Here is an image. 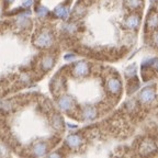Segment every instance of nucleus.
<instances>
[{
	"label": "nucleus",
	"mask_w": 158,
	"mask_h": 158,
	"mask_svg": "<svg viewBox=\"0 0 158 158\" xmlns=\"http://www.w3.org/2000/svg\"><path fill=\"white\" fill-rule=\"evenodd\" d=\"M33 43L39 48H49V47L53 46V43H54L53 33L48 29L41 30L34 36Z\"/></svg>",
	"instance_id": "nucleus-1"
},
{
	"label": "nucleus",
	"mask_w": 158,
	"mask_h": 158,
	"mask_svg": "<svg viewBox=\"0 0 158 158\" xmlns=\"http://www.w3.org/2000/svg\"><path fill=\"white\" fill-rule=\"evenodd\" d=\"M156 99V91L154 87H145L141 90L138 94V100L144 106L152 104Z\"/></svg>",
	"instance_id": "nucleus-2"
},
{
	"label": "nucleus",
	"mask_w": 158,
	"mask_h": 158,
	"mask_svg": "<svg viewBox=\"0 0 158 158\" xmlns=\"http://www.w3.org/2000/svg\"><path fill=\"white\" fill-rule=\"evenodd\" d=\"M90 73V65L85 60H80L74 64L72 67V75L75 78H81L86 77Z\"/></svg>",
	"instance_id": "nucleus-3"
},
{
	"label": "nucleus",
	"mask_w": 158,
	"mask_h": 158,
	"mask_svg": "<svg viewBox=\"0 0 158 158\" xmlns=\"http://www.w3.org/2000/svg\"><path fill=\"white\" fill-rule=\"evenodd\" d=\"M106 88L112 96H120L122 92V82L118 77H110L106 79Z\"/></svg>",
	"instance_id": "nucleus-4"
},
{
	"label": "nucleus",
	"mask_w": 158,
	"mask_h": 158,
	"mask_svg": "<svg viewBox=\"0 0 158 158\" xmlns=\"http://www.w3.org/2000/svg\"><path fill=\"white\" fill-rule=\"evenodd\" d=\"M141 23V17L137 13H131L123 21V27L127 30H137Z\"/></svg>",
	"instance_id": "nucleus-5"
},
{
	"label": "nucleus",
	"mask_w": 158,
	"mask_h": 158,
	"mask_svg": "<svg viewBox=\"0 0 158 158\" xmlns=\"http://www.w3.org/2000/svg\"><path fill=\"white\" fill-rule=\"evenodd\" d=\"M84 144V138L81 137V135L79 134H70L68 137L66 138V145L69 149L72 151H77Z\"/></svg>",
	"instance_id": "nucleus-6"
},
{
	"label": "nucleus",
	"mask_w": 158,
	"mask_h": 158,
	"mask_svg": "<svg viewBox=\"0 0 158 158\" xmlns=\"http://www.w3.org/2000/svg\"><path fill=\"white\" fill-rule=\"evenodd\" d=\"M57 106L62 111L68 112L70 111L75 106L74 99L69 96H60L57 100Z\"/></svg>",
	"instance_id": "nucleus-7"
},
{
	"label": "nucleus",
	"mask_w": 158,
	"mask_h": 158,
	"mask_svg": "<svg viewBox=\"0 0 158 158\" xmlns=\"http://www.w3.org/2000/svg\"><path fill=\"white\" fill-rule=\"evenodd\" d=\"M156 151H157V146H156L155 142L152 139H145L139 145V152L143 155H152Z\"/></svg>",
	"instance_id": "nucleus-8"
},
{
	"label": "nucleus",
	"mask_w": 158,
	"mask_h": 158,
	"mask_svg": "<svg viewBox=\"0 0 158 158\" xmlns=\"http://www.w3.org/2000/svg\"><path fill=\"white\" fill-rule=\"evenodd\" d=\"M55 65V57L51 54L44 55L40 62V67L42 69L43 72H48L54 67Z\"/></svg>",
	"instance_id": "nucleus-9"
},
{
	"label": "nucleus",
	"mask_w": 158,
	"mask_h": 158,
	"mask_svg": "<svg viewBox=\"0 0 158 158\" xmlns=\"http://www.w3.org/2000/svg\"><path fill=\"white\" fill-rule=\"evenodd\" d=\"M158 29V12L153 11L151 15H148L146 20V30L149 31H155Z\"/></svg>",
	"instance_id": "nucleus-10"
},
{
	"label": "nucleus",
	"mask_w": 158,
	"mask_h": 158,
	"mask_svg": "<svg viewBox=\"0 0 158 158\" xmlns=\"http://www.w3.org/2000/svg\"><path fill=\"white\" fill-rule=\"evenodd\" d=\"M54 15L59 19H67L69 17V8L66 5H59L54 9Z\"/></svg>",
	"instance_id": "nucleus-11"
},
{
	"label": "nucleus",
	"mask_w": 158,
	"mask_h": 158,
	"mask_svg": "<svg viewBox=\"0 0 158 158\" xmlns=\"http://www.w3.org/2000/svg\"><path fill=\"white\" fill-rule=\"evenodd\" d=\"M32 151L34 156H39V157L44 156L47 153V144L45 142H39L34 145Z\"/></svg>",
	"instance_id": "nucleus-12"
},
{
	"label": "nucleus",
	"mask_w": 158,
	"mask_h": 158,
	"mask_svg": "<svg viewBox=\"0 0 158 158\" xmlns=\"http://www.w3.org/2000/svg\"><path fill=\"white\" fill-rule=\"evenodd\" d=\"M51 124L56 131H62L64 128V121H63L62 116L57 113H54L51 118Z\"/></svg>",
	"instance_id": "nucleus-13"
},
{
	"label": "nucleus",
	"mask_w": 158,
	"mask_h": 158,
	"mask_svg": "<svg viewBox=\"0 0 158 158\" xmlns=\"http://www.w3.org/2000/svg\"><path fill=\"white\" fill-rule=\"evenodd\" d=\"M143 5V0H124V7L130 11H136Z\"/></svg>",
	"instance_id": "nucleus-14"
},
{
	"label": "nucleus",
	"mask_w": 158,
	"mask_h": 158,
	"mask_svg": "<svg viewBox=\"0 0 158 158\" xmlns=\"http://www.w3.org/2000/svg\"><path fill=\"white\" fill-rule=\"evenodd\" d=\"M81 114H82V116H84V118H86V120H94L97 116V110L94 106H87L82 109Z\"/></svg>",
	"instance_id": "nucleus-15"
},
{
	"label": "nucleus",
	"mask_w": 158,
	"mask_h": 158,
	"mask_svg": "<svg viewBox=\"0 0 158 158\" xmlns=\"http://www.w3.org/2000/svg\"><path fill=\"white\" fill-rule=\"evenodd\" d=\"M31 25V21L25 15H20L17 20H15V27H18L20 30H24V29H27L30 27Z\"/></svg>",
	"instance_id": "nucleus-16"
},
{
	"label": "nucleus",
	"mask_w": 158,
	"mask_h": 158,
	"mask_svg": "<svg viewBox=\"0 0 158 158\" xmlns=\"http://www.w3.org/2000/svg\"><path fill=\"white\" fill-rule=\"evenodd\" d=\"M36 15H37V17L41 18V19H44V18L48 15V9L43 7V6H39V7H36Z\"/></svg>",
	"instance_id": "nucleus-17"
},
{
	"label": "nucleus",
	"mask_w": 158,
	"mask_h": 158,
	"mask_svg": "<svg viewBox=\"0 0 158 158\" xmlns=\"http://www.w3.org/2000/svg\"><path fill=\"white\" fill-rule=\"evenodd\" d=\"M135 73H136V70H135V66H130L127 69H126V72H125V75H126V77H128V78H132V76L133 77H135Z\"/></svg>",
	"instance_id": "nucleus-18"
},
{
	"label": "nucleus",
	"mask_w": 158,
	"mask_h": 158,
	"mask_svg": "<svg viewBox=\"0 0 158 158\" xmlns=\"http://www.w3.org/2000/svg\"><path fill=\"white\" fill-rule=\"evenodd\" d=\"M74 13L78 15L79 17H81V15L85 13V8H84V7H81V6H77V7L74 9Z\"/></svg>",
	"instance_id": "nucleus-19"
},
{
	"label": "nucleus",
	"mask_w": 158,
	"mask_h": 158,
	"mask_svg": "<svg viewBox=\"0 0 158 158\" xmlns=\"http://www.w3.org/2000/svg\"><path fill=\"white\" fill-rule=\"evenodd\" d=\"M152 43H153V46L158 48V31H156L152 36Z\"/></svg>",
	"instance_id": "nucleus-20"
},
{
	"label": "nucleus",
	"mask_w": 158,
	"mask_h": 158,
	"mask_svg": "<svg viewBox=\"0 0 158 158\" xmlns=\"http://www.w3.org/2000/svg\"><path fill=\"white\" fill-rule=\"evenodd\" d=\"M33 3V0H24L23 1V6L24 7H30V6H32Z\"/></svg>",
	"instance_id": "nucleus-21"
},
{
	"label": "nucleus",
	"mask_w": 158,
	"mask_h": 158,
	"mask_svg": "<svg viewBox=\"0 0 158 158\" xmlns=\"http://www.w3.org/2000/svg\"><path fill=\"white\" fill-rule=\"evenodd\" d=\"M5 1H6V3H8V5H9V3H12L15 0H5Z\"/></svg>",
	"instance_id": "nucleus-22"
}]
</instances>
